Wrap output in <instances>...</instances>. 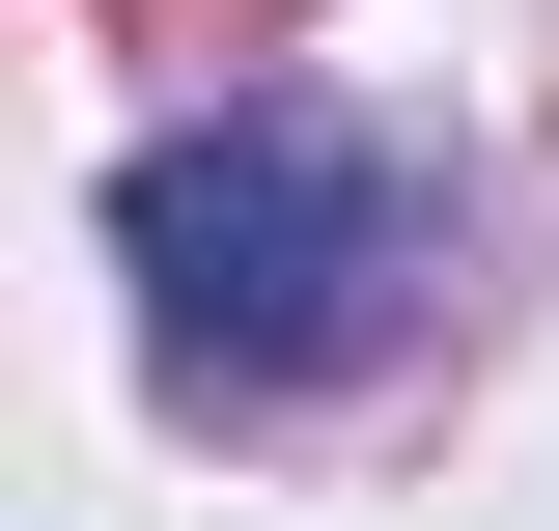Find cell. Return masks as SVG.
<instances>
[{"instance_id": "6da1fadb", "label": "cell", "mask_w": 559, "mask_h": 531, "mask_svg": "<svg viewBox=\"0 0 559 531\" xmlns=\"http://www.w3.org/2000/svg\"><path fill=\"white\" fill-rule=\"evenodd\" d=\"M112 252H140V335L197 364V392H336L364 335H419L448 280V168L308 84H224L197 140H140L112 168Z\"/></svg>"}]
</instances>
